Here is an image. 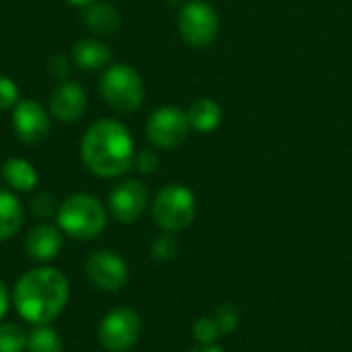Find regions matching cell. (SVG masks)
I'll list each match as a JSON object with an SVG mask.
<instances>
[{"mask_svg": "<svg viewBox=\"0 0 352 352\" xmlns=\"http://www.w3.org/2000/svg\"><path fill=\"white\" fill-rule=\"evenodd\" d=\"M56 225L72 239L91 241L103 233L107 225V210L91 194H72L58 206Z\"/></svg>", "mask_w": 352, "mask_h": 352, "instance_id": "cell-3", "label": "cell"}, {"mask_svg": "<svg viewBox=\"0 0 352 352\" xmlns=\"http://www.w3.org/2000/svg\"><path fill=\"white\" fill-rule=\"evenodd\" d=\"M25 221V208L21 204V200L8 192V190H0V243L12 239Z\"/></svg>", "mask_w": 352, "mask_h": 352, "instance_id": "cell-18", "label": "cell"}, {"mask_svg": "<svg viewBox=\"0 0 352 352\" xmlns=\"http://www.w3.org/2000/svg\"><path fill=\"white\" fill-rule=\"evenodd\" d=\"M64 248V233L58 225L37 223L25 237V252L37 264L54 262Z\"/></svg>", "mask_w": 352, "mask_h": 352, "instance_id": "cell-13", "label": "cell"}, {"mask_svg": "<svg viewBox=\"0 0 352 352\" xmlns=\"http://www.w3.org/2000/svg\"><path fill=\"white\" fill-rule=\"evenodd\" d=\"M190 130L188 113L175 105H163L146 120V136L151 144L161 151H173L184 144Z\"/></svg>", "mask_w": 352, "mask_h": 352, "instance_id": "cell-8", "label": "cell"}, {"mask_svg": "<svg viewBox=\"0 0 352 352\" xmlns=\"http://www.w3.org/2000/svg\"><path fill=\"white\" fill-rule=\"evenodd\" d=\"M4 182L16 190V192H31L37 188L39 184V175H37V169L27 161V159H21V157H10L2 163V169H0Z\"/></svg>", "mask_w": 352, "mask_h": 352, "instance_id": "cell-17", "label": "cell"}, {"mask_svg": "<svg viewBox=\"0 0 352 352\" xmlns=\"http://www.w3.org/2000/svg\"><path fill=\"white\" fill-rule=\"evenodd\" d=\"M27 351V332L12 322H0V352Z\"/></svg>", "mask_w": 352, "mask_h": 352, "instance_id": "cell-20", "label": "cell"}, {"mask_svg": "<svg viewBox=\"0 0 352 352\" xmlns=\"http://www.w3.org/2000/svg\"><path fill=\"white\" fill-rule=\"evenodd\" d=\"M58 206L60 204L56 202V198L52 194H47V192H41V194L33 196V200H31V212L37 219H41V221L56 217L58 214Z\"/></svg>", "mask_w": 352, "mask_h": 352, "instance_id": "cell-24", "label": "cell"}, {"mask_svg": "<svg viewBox=\"0 0 352 352\" xmlns=\"http://www.w3.org/2000/svg\"><path fill=\"white\" fill-rule=\"evenodd\" d=\"M192 334L198 340V344H214L217 338L221 336V330L212 316H202L194 322Z\"/></svg>", "mask_w": 352, "mask_h": 352, "instance_id": "cell-23", "label": "cell"}, {"mask_svg": "<svg viewBox=\"0 0 352 352\" xmlns=\"http://www.w3.org/2000/svg\"><path fill=\"white\" fill-rule=\"evenodd\" d=\"M87 109V93L72 80L58 82L50 95V116L58 122L72 124L82 118Z\"/></svg>", "mask_w": 352, "mask_h": 352, "instance_id": "cell-12", "label": "cell"}, {"mask_svg": "<svg viewBox=\"0 0 352 352\" xmlns=\"http://www.w3.org/2000/svg\"><path fill=\"white\" fill-rule=\"evenodd\" d=\"M134 138L130 130L111 118L89 126L80 140V159L97 177H120L134 165Z\"/></svg>", "mask_w": 352, "mask_h": 352, "instance_id": "cell-2", "label": "cell"}, {"mask_svg": "<svg viewBox=\"0 0 352 352\" xmlns=\"http://www.w3.org/2000/svg\"><path fill=\"white\" fill-rule=\"evenodd\" d=\"M186 113H188V120H190V128L200 132V134L214 132L223 122L221 105L214 99H208V97L196 99Z\"/></svg>", "mask_w": 352, "mask_h": 352, "instance_id": "cell-16", "label": "cell"}, {"mask_svg": "<svg viewBox=\"0 0 352 352\" xmlns=\"http://www.w3.org/2000/svg\"><path fill=\"white\" fill-rule=\"evenodd\" d=\"M146 204H148V190L136 177H130V179L120 182L109 192V198H107L109 214L118 223H122V225L136 223L144 214Z\"/></svg>", "mask_w": 352, "mask_h": 352, "instance_id": "cell-10", "label": "cell"}, {"mask_svg": "<svg viewBox=\"0 0 352 352\" xmlns=\"http://www.w3.org/2000/svg\"><path fill=\"white\" fill-rule=\"evenodd\" d=\"M72 62L87 72L103 70L111 62V50L107 43L95 37H87L74 43L72 47Z\"/></svg>", "mask_w": 352, "mask_h": 352, "instance_id": "cell-14", "label": "cell"}, {"mask_svg": "<svg viewBox=\"0 0 352 352\" xmlns=\"http://www.w3.org/2000/svg\"><path fill=\"white\" fill-rule=\"evenodd\" d=\"M155 223L167 233H179L188 229L196 217V198L190 188L171 184L157 192L151 206Z\"/></svg>", "mask_w": 352, "mask_h": 352, "instance_id": "cell-5", "label": "cell"}, {"mask_svg": "<svg viewBox=\"0 0 352 352\" xmlns=\"http://www.w3.org/2000/svg\"><path fill=\"white\" fill-rule=\"evenodd\" d=\"M12 130L25 144H39L52 132V116L35 99H21L12 107Z\"/></svg>", "mask_w": 352, "mask_h": 352, "instance_id": "cell-11", "label": "cell"}, {"mask_svg": "<svg viewBox=\"0 0 352 352\" xmlns=\"http://www.w3.org/2000/svg\"><path fill=\"white\" fill-rule=\"evenodd\" d=\"M25 352H64V344L60 334L50 326H33V330L27 334V351Z\"/></svg>", "mask_w": 352, "mask_h": 352, "instance_id": "cell-19", "label": "cell"}, {"mask_svg": "<svg viewBox=\"0 0 352 352\" xmlns=\"http://www.w3.org/2000/svg\"><path fill=\"white\" fill-rule=\"evenodd\" d=\"M85 272L89 280L105 291V293H118L120 289L126 287L130 278V268L128 262L111 250H97L87 258Z\"/></svg>", "mask_w": 352, "mask_h": 352, "instance_id": "cell-9", "label": "cell"}, {"mask_svg": "<svg viewBox=\"0 0 352 352\" xmlns=\"http://www.w3.org/2000/svg\"><path fill=\"white\" fill-rule=\"evenodd\" d=\"M99 93L107 107L120 113L136 111L144 101V82L130 64H109L99 80Z\"/></svg>", "mask_w": 352, "mask_h": 352, "instance_id": "cell-4", "label": "cell"}, {"mask_svg": "<svg viewBox=\"0 0 352 352\" xmlns=\"http://www.w3.org/2000/svg\"><path fill=\"white\" fill-rule=\"evenodd\" d=\"M142 332V320L132 307H116L103 316L97 328V340L107 352H128L136 346Z\"/></svg>", "mask_w": 352, "mask_h": 352, "instance_id": "cell-6", "label": "cell"}, {"mask_svg": "<svg viewBox=\"0 0 352 352\" xmlns=\"http://www.w3.org/2000/svg\"><path fill=\"white\" fill-rule=\"evenodd\" d=\"M68 4H72V6H87V4H91V2H95V0H66Z\"/></svg>", "mask_w": 352, "mask_h": 352, "instance_id": "cell-30", "label": "cell"}, {"mask_svg": "<svg viewBox=\"0 0 352 352\" xmlns=\"http://www.w3.org/2000/svg\"><path fill=\"white\" fill-rule=\"evenodd\" d=\"M10 301H12L10 291H8V287L4 285V280L0 278V322H2V320L6 318V314H8Z\"/></svg>", "mask_w": 352, "mask_h": 352, "instance_id": "cell-28", "label": "cell"}, {"mask_svg": "<svg viewBox=\"0 0 352 352\" xmlns=\"http://www.w3.org/2000/svg\"><path fill=\"white\" fill-rule=\"evenodd\" d=\"M159 165H161L159 155H157L155 151H151V148H144V151H140V153L134 157V167H136L140 173H144V175L155 173V171L159 169Z\"/></svg>", "mask_w": 352, "mask_h": 352, "instance_id": "cell-26", "label": "cell"}, {"mask_svg": "<svg viewBox=\"0 0 352 352\" xmlns=\"http://www.w3.org/2000/svg\"><path fill=\"white\" fill-rule=\"evenodd\" d=\"M82 23L97 35H111L120 29L122 16L120 12L105 2H91L82 10Z\"/></svg>", "mask_w": 352, "mask_h": 352, "instance_id": "cell-15", "label": "cell"}, {"mask_svg": "<svg viewBox=\"0 0 352 352\" xmlns=\"http://www.w3.org/2000/svg\"><path fill=\"white\" fill-rule=\"evenodd\" d=\"M221 330V334H233L239 328V311L235 305L231 303H223L219 305L212 314H210Z\"/></svg>", "mask_w": 352, "mask_h": 352, "instance_id": "cell-22", "label": "cell"}, {"mask_svg": "<svg viewBox=\"0 0 352 352\" xmlns=\"http://www.w3.org/2000/svg\"><path fill=\"white\" fill-rule=\"evenodd\" d=\"M219 14L204 0H192L184 4L177 16V29L182 39L192 47H206L219 35Z\"/></svg>", "mask_w": 352, "mask_h": 352, "instance_id": "cell-7", "label": "cell"}, {"mask_svg": "<svg viewBox=\"0 0 352 352\" xmlns=\"http://www.w3.org/2000/svg\"><path fill=\"white\" fill-rule=\"evenodd\" d=\"M21 101L19 97V87L10 76L0 74V111L12 109Z\"/></svg>", "mask_w": 352, "mask_h": 352, "instance_id": "cell-25", "label": "cell"}, {"mask_svg": "<svg viewBox=\"0 0 352 352\" xmlns=\"http://www.w3.org/2000/svg\"><path fill=\"white\" fill-rule=\"evenodd\" d=\"M177 252H179V245H177L175 237L167 231L151 243V256L157 262H171L177 256Z\"/></svg>", "mask_w": 352, "mask_h": 352, "instance_id": "cell-21", "label": "cell"}, {"mask_svg": "<svg viewBox=\"0 0 352 352\" xmlns=\"http://www.w3.org/2000/svg\"><path fill=\"white\" fill-rule=\"evenodd\" d=\"M70 58L68 56H64V54H54L52 58H50V62H47V70H50V74L56 78V80H60V82H64L66 78H68V74H70Z\"/></svg>", "mask_w": 352, "mask_h": 352, "instance_id": "cell-27", "label": "cell"}, {"mask_svg": "<svg viewBox=\"0 0 352 352\" xmlns=\"http://www.w3.org/2000/svg\"><path fill=\"white\" fill-rule=\"evenodd\" d=\"M68 299L70 283L66 274L47 264L27 270L12 291V303L19 318L31 326L54 322L68 305Z\"/></svg>", "mask_w": 352, "mask_h": 352, "instance_id": "cell-1", "label": "cell"}, {"mask_svg": "<svg viewBox=\"0 0 352 352\" xmlns=\"http://www.w3.org/2000/svg\"><path fill=\"white\" fill-rule=\"evenodd\" d=\"M188 352H225L221 346H217V344H198V346H194V349H190Z\"/></svg>", "mask_w": 352, "mask_h": 352, "instance_id": "cell-29", "label": "cell"}]
</instances>
